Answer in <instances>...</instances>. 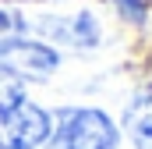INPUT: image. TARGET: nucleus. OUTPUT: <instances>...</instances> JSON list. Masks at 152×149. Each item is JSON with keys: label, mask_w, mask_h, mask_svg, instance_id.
I'll return each mask as SVG.
<instances>
[{"label": "nucleus", "mask_w": 152, "mask_h": 149, "mask_svg": "<svg viewBox=\"0 0 152 149\" xmlns=\"http://www.w3.org/2000/svg\"><path fill=\"white\" fill-rule=\"evenodd\" d=\"M42 29L46 32H64L60 43H71V46H96L99 43V25L88 11H78L75 18H42Z\"/></svg>", "instance_id": "obj_4"}, {"label": "nucleus", "mask_w": 152, "mask_h": 149, "mask_svg": "<svg viewBox=\"0 0 152 149\" xmlns=\"http://www.w3.org/2000/svg\"><path fill=\"white\" fill-rule=\"evenodd\" d=\"M117 124L103 110L67 107L57 114V131H50L46 149H117Z\"/></svg>", "instance_id": "obj_2"}, {"label": "nucleus", "mask_w": 152, "mask_h": 149, "mask_svg": "<svg viewBox=\"0 0 152 149\" xmlns=\"http://www.w3.org/2000/svg\"><path fill=\"white\" fill-rule=\"evenodd\" d=\"M57 64H60V57H57L50 46H42V43H28V39L11 43V46L0 50V78H7V74L46 78L50 71H57Z\"/></svg>", "instance_id": "obj_3"}, {"label": "nucleus", "mask_w": 152, "mask_h": 149, "mask_svg": "<svg viewBox=\"0 0 152 149\" xmlns=\"http://www.w3.org/2000/svg\"><path fill=\"white\" fill-rule=\"evenodd\" d=\"M138 149H152V139H145V142H138Z\"/></svg>", "instance_id": "obj_8"}, {"label": "nucleus", "mask_w": 152, "mask_h": 149, "mask_svg": "<svg viewBox=\"0 0 152 149\" xmlns=\"http://www.w3.org/2000/svg\"><path fill=\"white\" fill-rule=\"evenodd\" d=\"M124 128H127V135L134 139V146L145 142V139H152V85L142 89V92H134V100L127 103V110H124Z\"/></svg>", "instance_id": "obj_5"}, {"label": "nucleus", "mask_w": 152, "mask_h": 149, "mask_svg": "<svg viewBox=\"0 0 152 149\" xmlns=\"http://www.w3.org/2000/svg\"><path fill=\"white\" fill-rule=\"evenodd\" d=\"M21 39H25V18L11 7H0V50L11 43H21Z\"/></svg>", "instance_id": "obj_6"}, {"label": "nucleus", "mask_w": 152, "mask_h": 149, "mask_svg": "<svg viewBox=\"0 0 152 149\" xmlns=\"http://www.w3.org/2000/svg\"><path fill=\"white\" fill-rule=\"evenodd\" d=\"M50 131V114L39 110L14 78H0V149H42Z\"/></svg>", "instance_id": "obj_1"}, {"label": "nucleus", "mask_w": 152, "mask_h": 149, "mask_svg": "<svg viewBox=\"0 0 152 149\" xmlns=\"http://www.w3.org/2000/svg\"><path fill=\"white\" fill-rule=\"evenodd\" d=\"M120 4H124V11H127L131 18H142V14H145V11H142V0H120Z\"/></svg>", "instance_id": "obj_7"}]
</instances>
